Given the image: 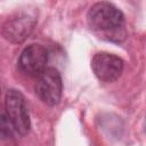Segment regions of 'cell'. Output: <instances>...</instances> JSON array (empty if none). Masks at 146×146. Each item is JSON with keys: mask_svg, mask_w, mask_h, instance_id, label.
Masks as SVG:
<instances>
[{"mask_svg": "<svg viewBox=\"0 0 146 146\" xmlns=\"http://www.w3.org/2000/svg\"><path fill=\"white\" fill-rule=\"evenodd\" d=\"M87 22L94 31L113 32L123 27L124 16L114 5L103 1L90 7L87 13Z\"/></svg>", "mask_w": 146, "mask_h": 146, "instance_id": "cell-1", "label": "cell"}, {"mask_svg": "<svg viewBox=\"0 0 146 146\" xmlns=\"http://www.w3.org/2000/svg\"><path fill=\"white\" fill-rule=\"evenodd\" d=\"M6 111L14 130L21 136H25L30 128V114L23 94L16 89L8 90L6 95Z\"/></svg>", "mask_w": 146, "mask_h": 146, "instance_id": "cell-2", "label": "cell"}, {"mask_svg": "<svg viewBox=\"0 0 146 146\" xmlns=\"http://www.w3.org/2000/svg\"><path fill=\"white\" fill-rule=\"evenodd\" d=\"M48 57V50L42 44L32 43L21 52L17 67L22 74L30 78H38L47 68Z\"/></svg>", "mask_w": 146, "mask_h": 146, "instance_id": "cell-3", "label": "cell"}, {"mask_svg": "<svg viewBox=\"0 0 146 146\" xmlns=\"http://www.w3.org/2000/svg\"><path fill=\"white\" fill-rule=\"evenodd\" d=\"M63 82L59 72L54 67H47L36 79L35 94L48 106H55L60 102Z\"/></svg>", "mask_w": 146, "mask_h": 146, "instance_id": "cell-4", "label": "cell"}, {"mask_svg": "<svg viewBox=\"0 0 146 146\" xmlns=\"http://www.w3.org/2000/svg\"><path fill=\"white\" fill-rule=\"evenodd\" d=\"M91 68L100 81L113 82L122 74L123 60L114 54L97 52L91 59Z\"/></svg>", "mask_w": 146, "mask_h": 146, "instance_id": "cell-5", "label": "cell"}, {"mask_svg": "<svg viewBox=\"0 0 146 146\" xmlns=\"http://www.w3.org/2000/svg\"><path fill=\"white\" fill-rule=\"evenodd\" d=\"M34 23V19H32L29 15H18L7 22L3 27V33L10 41L21 42L26 38V35H29Z\"/></svg>", "mask_w": 146, "mask_h": 146, "instance_id": "cell-6", "label": "cell"}, {"mask_svg": "<svg viewBox=\"0 0 146 146\" xmlns=\"http://www.w3.org/2000/svg\"><path fill=\"white\" fill-rule=\"evenodd\" d=\"M14 128L11 125V122L9 120V116L7 114L6 107H3L0 104V137L3 139L13 137Z\"/></svg>", "mask_w": 146, "mask_h": 146, "instance_id": "cell-7", "label": "cell"}]
</instances>
